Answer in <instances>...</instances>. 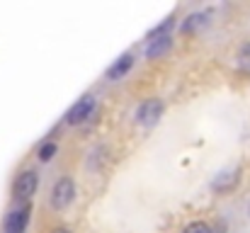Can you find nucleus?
I'll list each match as a JSON object with an SVG mask.
<instances>
[{
	"mask_svg": "<svg viewBox=\"0 0 250 233\" xmlns=\"http://www.w3.org/2000/svg\"><path fill=\"white\" fill-rule=\"evenodd\" d=\"M73 197H76V185H73L71 177H63V180H59L56 187H54L51 204H54V209H66V207L73 202Z\"/></svg>",
	"mask_w": 250,
	"mask_h": 233,
	"instance_id": "1",
	"label": "nucleus"
},
{
	"mask_svg": "<svg viewBox=\"0 0 250 233\" xmlns=\"http://www.w3.org/2000/svg\"><path fill=\"white\" fill-rule=\"evenodd\" d=\"M161 117H163V102L161 100H146V102H141V107L136 112V122L141 127H153Z\"/></svg>",
	"mask_w": 250,
	"mask_h": 233,
	"instance_id": "2",
	"label": "nucleus"
},
{
	"mask_svg": "<svg viewBox=\"0 0 250 233\" xmlns=\"http://www.w3.org/2000/svg\"><path fill=\"white\" fill-rule=\"evenodd\" d=\"M37 185H39V175L34 170H24L15 182V197L17 199H29L37 192Z\"/></svg>",
	"mask_w": 250,
	"mask_h": 233,
	"instance_id": "3",
	"label": "nucleus"
},
{
	"mask_svg": "<svg viewBox=\"0 0 250 233\" xmlns=\"http://www.w3.org/2000/svg\"><path fill=\"white\" fill-rule=\"evenodd\" d=\"M92 109H95V97H92V95H83V97L68 109L66 119H68V124H81V122H85V119L92 114Z\"/></svg>",
	"mask_w": 250,
	"mask_h": 233,
	"instance_id": "4",
	"label": "nucleus"
},
{
	"mask_svg": "<svg viewBox=\"0 0 250 233\" xmlns=\"http://www.w3.org/2000/svg\"><path fill=\"white\" fill-rule=\"evenodd\" d=\"M29 224V207H20L15 212H10L7 221H5V233H24Z\"/></svg>",
	"mask_w": 250,
	"mask_h": 233,
	"instance_id": "5",
	"label": "nucleus"
},
{
	"mask_svg": "<svg viewBox=\"0 0 250 233\" xmlns=\"http://www.w3.org/2000/svg\"><path fill=\"white\" fill-rule=\"evenodd\" d=\"M131 66H134V56H131V54H122V56L117 59V64L107 68V78H109V80H122V78L131 71Z\"/></svg>",
	"mask_w": 250,
	"mask_h": 233,
	"instance_id": "6",
	"label": "nucleus"
},
{
	"mask_svg": "<svg viewBox=\"0 0 250 233\" xmlns=\"http://www.w3.org/2000/svg\"><path fill=\"white\" fill-rule=\"evenodd\" d=\"M170 34H161V37H151V44L146 46V56L148 59H158L170 49Z\"/></svg>",
	"mask_w": 250,
	"mask_h": 233,
	"instance_id": "7",
	"label": "nucleus"
},
{
	"mask_svg": "<svg viewBox=\"0 0 250 233\" xmlns=\"http://www.w3.org/2000/svg\"><path fill=\"white\" fill-rule=\"evenodd\" d=\"M202 24H207V15H192V17L182 24V32H194V29H199Z\"/></svg>",
	"mask_w": 250,
	"mask_h": 233,
	"instance_id": "8",
	"label": "nucleus"
},
{
	"mask_svg": "<svg viewBox=\"0 0 250 233\" xmlns=\"http://www.w3.org/2000/svg\"><path fill=\"white\" fill-rule=\"evenodd\" d=\"M241 71L246 76H250V42H246L241 46Z\"/></svg>",
	"mask_w": 250,
	"mask_h": 233,
	"instance_id": "9",
	"label": "nucleus"
},
{
	"mask_svg": "<svg viewBox=\"0 0 250 233\" xmlns=\"http://www.w3.org/2000/svg\"><path fill=\"white\" fill-rule=\"evenodd\" d=\"M172 24H175V20H172V17H167V20H163V22H161V24H158L156 29H151L148 39H151V37H161V34H167V32L172 29Z\"/></svg>",
	"mask_w": 250,
	"mask_h": 233,
	"instance_id": "10",
	"label": "nucleus"
},
{
	"mask_svg": "<svg viewBox=\"0 0 250 233\" xmlns=\"http://www.w3.org/2000/svg\"><path fill=\"white\" fill-rule=\"evenodd\" d=\"M54 153H56V144H54V141H46V144L39 148V160H42V163H46V160H51V158H54Z\"/></svg>",
	"mask_w": 250,
	"mask_h": 233,
	"instance_id": "11",
	"label": "nucleus"
},
{
	"mask_svg": "<svg viewBox=\"0 0 250 233\" xmlns=\"http://www.w3.org/2000/svg\"><path fill=\"white\" fill-rule=\"evenodd\" d=\"M182 233H214V231H211V226H209V224L197 221V224H189V226H187Z\"/></svg>",
	"mask_w": 250,
	"mask_h": 233,
	"instance_id": "12",
	"label": "nucleus"
},
{
	"mask_svg": "<svg viewBox=\"0 0 250 233\" xmlns=\"http://www.w3.org/2000/svg\"><path fill=\"white\" fill-rule=\"evenodd\" d=\"M54 233H68V231H66V229H56Z\"/></svg>",
	"mask_w": 250,
	"mask_h": 233,
	"instance_id": "13",
	"label": "nucleus"
}]
</instances>
